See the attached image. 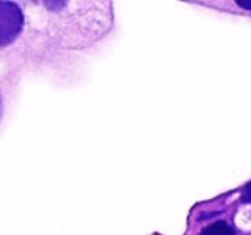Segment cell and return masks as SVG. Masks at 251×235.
I'll use <instances>...</instances> for the list:
<instances>
[{
    "mask_svg": "<svg viewBox=\"0 0 251 235\" xmlns=\"http://www.w3.org/2000/svg\"><path fill=\"white\" fill-rule=\"evenodd\" d=\"M0 114H2V100H0Z\"/></svg>",
    "mask_w": 251,
    "mask_h": 235,
    "instance_id": "5",
    "label": "cell"
},
{
    "mask_svg": "<svg viewBox=\"0 0 251 235\" xmlns=\"http://www.w3.org/2000/svg\"><path fill=\"white\" fill-rule=\"evenodd\" d=\"M234 230L226 223V221H215V223L205 227L200 235H232Z\"/></svg>",
    "mask_w": 251,
    "mask_h": 235,
    "instance_id": "2",
    "label": "cell"
},
{
    "mask_svg": "<svg viewBox=\"0 0 251 235\" xmlns=\"http://www.w3.org/2000/svg\"><path fill=\"white\" fill-rule=\"evenodd\" d=\"M243 201H244V203H248V201H250V203H251V184H248V186L244 187Z\"/></svg>",
    "mask_w": 251,
    "mask_h": 235,
    "instance_id": "3",
    "label": "cell"
},
{
    "mask_svg": "<svg viewBox=\"0 0 251 235\" xmlns=\"http://www.w3.org/2000/svg\"><path fill=\"white\" fill-rule=\"evenodd\" d=\"M23 26V16L18 5L0 2V47L7 45L18 36Z\"/></svg>",
    "mask_w": 251,
    "mask_h": 235,
    "instance_id": "1",
    "label": "cell"
},
{
    "mask_svg": "<svg viewBox=\"0 0 251 235\" xmlns=\"http://www.w3.org/2000/svg\"><path fill=\"white\" fill-rule=\"evenodd\" d=\"M237 5H241L246 11H251V0H237Z\"/></svg>",
    "mask_w": 251,
    "mask_h": 235,
    "instance_id": "4",
    "label": "cell"
}]
</instances>
